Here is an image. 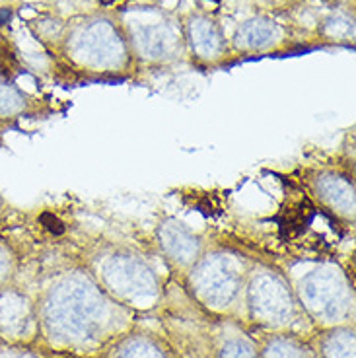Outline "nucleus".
<instances>
[{
	"label": "nucleus",
	"mask_w": 356,
	"mask_h": 358,
	"mask_svg": "<svg viewBox=\"0 0 356 358\" xmlns=\"http://www.w3.org/2000/svg\"><path fill=\"white\" fill-rule=\"evenodd\" d=\"M113 304L88 277L71 275L51 288L43 306V323L57 343L84 347L98 341L111 325Z\"/></svg>",
	"instance_id": "f257e3e1"
},
{
	"label": "nucleus",
	"mask_w": 356,
	"mask_h": 358,
	"mask_svg": "<svg viewBox=\"0 0 356 358\" xmlns=\"http://www.w3.org/2000/svg\"><path fill=\"white\" fill-rule=\"evenodd\" d=\"M300 300L304 308L323 323L343 322L353 308V292L348 290L341 273L333 267L318 268L304 278Z\"/></svg>",
	"instance_id": "f03ea898"
},
{
	"label": "nucleus",
	"mask_w": 356,
	"mask_h": 358,
	"mask_svg": "<svg viewBox=\"0 0 356 358\" xmlns=\"http://www.w3.org/2000/svg\"><path fill=\"white\" fill-rule=\"evenodd\" d=\"M191 287L205 306L213 310H226L240 296L243 273L232 257L208 255L193 268Z\"/></svg>",
	"instance_id": "7ed1b4c3"
},
{
	"label": "nucleus",
	"mask_w": 356,
	"mask_h": 358,
	"mask_svg": "<svg viewBox=\"0 0 356 358\" xmlns=\"http://www.w3.org/2000/svg\"><path fill=\"white\" fill-rule=\"evenodd\" d=\"M248 306L253 322L259 325L285 327L292 322L296 302L283 277L263 271L251 278L248 287Z\"/></svg>",
	"instance_id": "20e7f679"
},
{
	"label": "nucleus",
	"mask_w": 356,
	"mask_h": 358,
	"mask_svg": "<svg viewBox=\"0 0 356 358\" xmlns=\"http://www.w3.org/2000/svg\"><path fill=\"white\" fill-rule=\"evenodd\" d=\"M101 278L107 290L115 296V302L119 300L127 304L144 306L143 302H150L158 290V282L150 267L133 255L119 253L107 259L101 265Z\"/></svg>",
	"instance_id": "39448f33"
},
{
	"label": "nucleus",
	"mask_w": 356,
	"mask_h": 358,
	"mask_svg": "<svg viewBox=\"0 0 356 358\" xmlns=\"http://www.w3.org/2000/svg\"><path fill=\"white\" fill-rule=\"evenodd\" d=\"M74 55L88 64L109 66L121 61L123 41L107 22H94L84 27L72 43Z\"/></svg>",
	"instance_id": "423d86ee"
},
{
	"label": "nucleus",
	"mask_w": 356,
	"mask_h": 358,
	"mask_svg": "<svg viewBox=\"0 0 356 358\" xmlns=\"http://www.w3.org/2000/svg\"><path fill=\"white\" fill-rule=\"evenodd\" d=\"M315 193L323 205H327L337 215L355 216V187L353 181L335 173H321L315 181Z\"/></svg>",
	"instance_id": "0eeeda50"
},
{
	"label": "nucleus",
	"mask_w": 356,
	"mask_h": 358,
	"mask_svg": "<svg viewBox=\"0 0 356 358\" xmlns=\"http://www.w3.org/2000/svg\"><path fill=\"white\" fill-rule=\"evenodd\" d=\"M162 250L176 265H193L199 257V242L183 224L169 222L160 228Z\"/></svg>",
	"instance_id": "6e6552de"
},
{
	"label": "nucleus",
	"mask_w": 356,
	"mask_h": 358,
	"mask_svg": "<svg viewBox=\"0 0 356 358\" xmlns=\"http://www.w3.org/2000/svg\"><path fill=\"white\" fill-rule=\"evenodd\" d=\"M134 43L143 57L156 61L173 55L178 47V37L166 24H150L134 29Z\"/></svg>",
	"instance_id": "1a4fd4ad"
},
{
	"label": "nucleus",
	"mask_w": 356,
	"mask_h": 358,
	"mask_svg": "<svg viewBox=\"0 0 356 358\" xmlns=\"http://www.w3.org/2000/svg\"><path fill=\"white\" fill-rule=\"evenodd\" d=\"M189 39L191 47L201 59H216L222 53L224 49V37L220 34L218 26L213 20L205 16H197L189 24Z\"/></svg>",
	"instance_id": "9d476101"
},
{
	"label": "nucleus",
	"mask_w": 356,
	"mask_h": 358,
	"mask_svg": "<svg viewBox=\"0 0 356 358\" xmlns=\"http://www.w3.org/2000/svg\"><path fill=\"white\" fill-rule=\"evenodd\" d=\"M280 36L275 22L267 18H253L248 20L243 26L238 29L234 37V45L243 51H259L275 43Z\"/></svg>",
	"instance_id": "9b49d317"
},
{
	"label": "nucleus",
	"mask_w": 356,
	"mask_h": 358,
	"mask_svg": "<svg viewBox=\"0 0 356 358\" xmlns=\"http://www.w3.org/2000/svg\"><path fill=\"white\" fill-rule=\"evenodd\" d=\"M111 358H171V352L164 347V343L141 333L119 341Z\"/></svg>",
	"instance_id": "f8f14e48"
},
{
	"label": "nucleus",
	"mask_w": 356,
	"mask_h": 358,
	"mask_svg": "<svg viewBox=\"0 0 356 358\" xmlns=\"http://www.w3.org/2000/svg\"><path fill=\"white\" fill-rule=\"evenodd\" d=\"M323 358H355V331L348 327H337L325 333L320 343Z\"/></svg>",
	"instance_id": "ddd939ff"
},
{
	"label": "nucleus",
	"mask_w": 356,
	"mask_h": 358,
	"mask_svg": "<svg viewBox=\"0 0 356 358\" xmlns=\"http://www.w3.org/2000/svg\"><path fill=\"white\" fill-rule=\"evenodd\" d=\"M259 358H310V350L306 349L302 341L290 335H273L257 350Z\"/></svg>",
	"instance_id": "4468645a"
},
{
	"label": "nucleus",
	"mask_w": 356,
	"mask_h": 358,
	"mask_svg": "<svg viewBox=\"0 0 356 358\" xmlns=\"http://www.w3.org/2000/svg\"><path fill=\"white\" fill-rule=\"evenodd\" d=\"M218 358H259L257 349L245 337H230L218 350Z\"/></svg>",
	"instance_id": "2eb2a0df"
},
{
	"label": "nucleus",
	"mask_w": 356,
	"mask_h": 358,
	"mask_svg": "<svg viewBox=\"0 0 356 358\" xmlns=\"http://www.w3.org/2000/svg\"><path fill=\"white\" fill-rule=\"evenodd\" d=\"M22 106L20 96L8 86H0V113H14Z\"/></svg>",
	"instance_id": "dca6fc26"
},
{
	"label": "nucleus",
	"mask_w": 356,
	"mask_h": 358,
	"mask_svg": "<svg viewBox=\"0 0 356 358\" xmlns=\"http://www.w3.org/2000/svg\"><path fill=\"white\" fill-rule=\"evenodd\" d=\"M6 273H8V255H6L4 251L0 250V282L4 280Z\"/></svg>",
	"instance_id": "f3484780"
},
{
	"label": "nucleus",
	"mask_w": 356,
	"mask_h": 358,
	"mask_svg": "<svg viewBox=\"0 0 356 358\" xmlns=\"http://www.w3.org/2000/svg\"><path fill=\"white\" fill-rule=\"evenodd\" d=\"M10 18V10H2L0 12V26L4 24V20H8Z\"/></svg>",
	"instance_id": "a211bd4d"
},
{
	"label": "nucleus",
	"mask_w": 356,
	"mask_h": 358,
	"mask_svg": "<svg viewBox=\"0 0 356 358\" xmlns=\"http://www.w3.org/2000/svg\"><path fill=\"white\" fill-rule=\"evenodd\" d=\"M14 358H31V357H26V355H24V357H14Z\"/></svg>",
	"instance_id": "6ab92c4d"
}]
</instances>
